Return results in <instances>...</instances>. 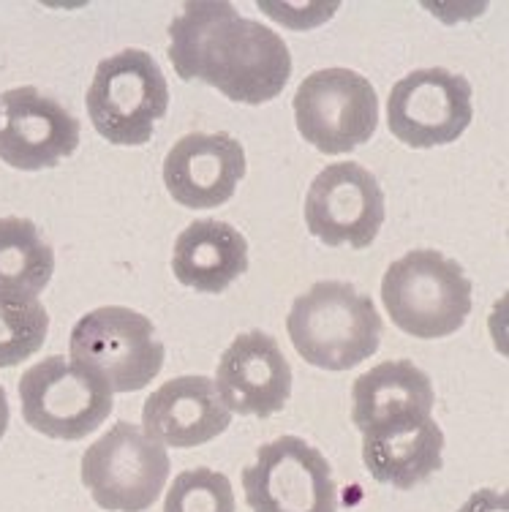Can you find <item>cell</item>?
I'll list each match as a JSON object with an SVG mask.
<instances>
[{
	"label": "cell",
	"instance_id": "6da1fadb",
	"mask_svg": "<svg viewBox=\"0 0 509 512\" xmlns=\"http://www.w3.org/2000/svg\"><path fill=\"white\" fill-rule=\"evenodd\" d=\"M169 60L177 77L202 79L237 104H267L284 93L292 55L284 39L232 3H186L169 25Z\"/></svg>",
	"mask_w": 509,
	"mask_h": 512
},
{
	"label": "cell",
	"instance_id": "7a4b0ae2",
	"mask_svg": "<svg viewBox=\"0 0 509 512\" xmlns=\"http://www.w3.org/2000/svg\"><path fill=\"white\" fill-rule=\"evenodd\" d=\"M286 330L297 355L324 371H349L379 352L382 316L346 281H319L292 303Z\"/></svg>",
	"mask_w": 509,
	"mask_h": 512
},
{
	"label": "cell",
	"instance_id": "3957f363",
	"mask_svg": "<svg viewBox=\"0 0 509 512\" xmlns=\"http://www.w3.org/2000/svg\"><path fill=\"white\" fill-rule=\"evenodd\" d=\"M382 303L403 333L425 341L447 338L471 314V281L455 259L417 248L387 267Z\"/></svg>",
	"mask_w": 509,
	"mask_h": 512
},
{
	"label": "cell",
	"instance_id": "277c9868",
	"mask_svg": "<svg viewBox=\"0 0 509 512\" xmlns=\"http://www.w3.org/2000/svg\"><path fill=\"white\" fill-rule=\"evenodd\" d=\"M90 123L112 145L137 148L169 109V85L158 60L145 50H123L98 63L88 88Z\"/></svg>",
	"mask_w": 509,
	"mask_h": 512
},
{
	"label": "cell",
	"instance_id": "5b68a950",
	"mask_svg": "<svg viewBox=\"0 0 509 512\" xmlns=\"http://www.w3.org/2000/svg\"><path fill=\"white\" fill-rule=\"evenodd\" d=\"M20 406L33 431L49 439L77 442L104 425L115 401L112 387L98 371L52 355L22 374Z\"/></svg>",
	"mask_w": 509,
	"mask_h": 512
},
{
	"label": "cell",
	"instance_id": "8992f818",
	"mask_svg": "<svg viewBox=\"0 0 509 512\" xmlns=\"http://www.w3.org/2000/svg\"><path fill=\"white\" fill-rule=\"evenodd\" d=\"M167 450L139 425L120 420L82 455V483L109 512L150 510L169 480Z\"/></svg>",
	"mask_w": 509,
	"mask_h": 512
},
{
	"label": "cell",
	"instance_id": "52a82bcc",
	"mask_svg": "<svg viewBox=\"0 0 509 512\" xmlns=\"http://www.w3.org/2000/svg\"><path fill=\"white\" fill-rule=\"evenodd\" d=\"M71 360L104 376L112 393H137L164 368V344L153 322L126 306H104L79 319L71 330Z\"/></svg>",
	"mask_w": 509,
	"mask_h": 512
},
{
	"label": "cell",
	"instance_id": "ba28073f",
	"mask_svg": "<svg viewBox=\"0 0 509 512\" xmlns=\"http://www.w3.org/2000/svg\"><path fill=\"white\" fill-rule=\"evenodd\" d=\"M294 120L305 142L319 153L343 156L371 142L379 126V99L363 74L319 69L294 93Z\"/></svg>",
	"mask_w": 509,
	"mask_h": 512
},
{
	"label": "cell",
	"instance_id": "9c48e42d",
	"mask_svg": "<svg viewBox=\"0 0 509 512\" xmlns=\"http://www.w3.org/2000/svg\"><path fill=\"white\" fill-rule=\"evenodd\" d=\"M245 502L251 512H338L333 469L300 436H281L259 447L243 469Z\"/></svg>",
	"mask_w": 509,
	"mask_h": 512
},
{
	"label": "cell",
	"instance_id": "30bf717a",
	"mask_svg": "<svg viewBox=\"0 0 509 512\" xmlns=\"http://www.w3.org/2000/svg\"><path fill=\"white\" fill-rule=\"evenodd\" d=\"M471 85L447 69H417L395 82L387 99L392 137L425 150L450 145L471 126Z\"/></svg>",
	"mask_w": 509,
	"mask_h": 512
},
{
	"label": "cell",
	"instance_id": "8fae6325",
	"mask_svg": "<svg viewBox=\"0 0 509 512\" xmlns=\"http://www.w3.org/2000/svg\"><path fill=\"white\" fill-rule=\"evenodd\" d=\"M384 224V191L371 172L354 161L330 164L305 197V227L324 246L363 251Z\"/></svg>",
	"mask_w": 509,
	"mask_h": 512
},
{
	"label": "cell",
	"instance_id": "7c38bea8",
	"mask_svg": "<svg viewBox=\"0 0 509 512\" xmlns=\"http://www.w3.org/2000/svg\"><path fill=\"white\" fill-rule=\"evenodd\" d=\"M0 107V158L9 167L22 172L55 167L79 148V120L39 88L6 90Z\"/></svg>",
	"mask_w": 509,
	"mask_h": 512
},
{
	"label": "cell",
	"instance_id": "4fadbf2b",
	"mask_svg": "<svg viewBox=\"0 0 509 512\" xmlns=\"http://www.w3.org/2000/svg\"><path fill=\"white\" fill-rule=\"evenodd\" d=\"M213 382L229 412L270 417L292 398V365L273 335L251 330L226 346Z\"/></svg>",
	"mask_w": 509,
	"mask_h": 512
},
{
	"label": "cell",
	"instance_id": "5bb4252c",
	"mask_svg": "<svg viewBox=\"0 0 509 512\" xmlns=\"http://www.w3.org/2000/svg\"><path fill=\"white\" fill-rule=\"evenodd\" d=\"M245 175V150L232 134H186L164 158L169 197L191 210H213L235 197Z\"/></svg>",
	"mask_w": 509,
	"mask_h": 512
},
{
	"label": "cell",
	"instance_id": "9a60e30c",
	"mask_svg": "<svg viewBox=\"0 0 509 512\" xmlns=\"http://www.w3.org/2000/svg\"><path fill=\"white\" fill-rule=\"evenodd\" d=\"M142 425V431L156 442L191 450L224 434L232 425V412L210 376H177L147 398Z\"/></svg>",
	"mask_w": 509,
	"mask_h": 512
},
{
	"label": "cell",
	"instance_id": "2e32d148",
	"mask_svg": "<svg viewBox=\"0 0 509 512\" xmlns=\"http://www.w3.org/2000/svg\"><path fill=\"white\" fill-rule=\"evenodd\" d=\"M431 376L412 360L373 365L352 384V420L360 434L420 423L433 417Z\"/></svg>",
	"mask_w": 509,
	"mask_h": 512
},
{
	"label": "cell",
	"instance_id": "e0dca14e",
	"mask_svg": "<svg viewBox=\"0 0 509 512\" xmlns=\"http://www.w3.org/2000/svg\"><path fill=\"white\" fill-rule=\"evenodd\" d=\"M248 270V243L226 221L205 218L188 224L175 240L172 273L202 295H221Z\"/></svg>",
	"mask_w": 509,
	"mask_h": 512
},
{
	"label": "cell",
	"instance_id": "ac0fdd59",
	"mask_svg": "<svg viewBox=\"0 0 509 512\" xmlns=\"http://www.w3.org/2000/svg\"><path fill=\"white\" fill-rule=\"evenodd\" d=\"M444 434L428 417L420 423L363 434V461L376 483L409 491L425 483L444 463Z\"/></svg>",
	"mask_w": 509,
	"mask_h": 512
},
{
	"label": "cell",
	"instance_id": "d6986e66",
	"mask_svg": "<svg viewBox=\"0 0 509 512\" xmlns=\"http://www.w3.org/2000/svg\"><path fill=\"white\" fill-rule=\"evenodd\" d=\"M55 273V254L30 218H0V292L41 295Z\"/></svg>",
	"mask_w": 509,
	"mask_h": 512
},
{
	"label": "cell",
	"instance_id": "ffe728a7",
	"mask_svg": "<svg viewBox=\"0 0 509 512\" xmlns=\"http://www.w3.org/2000/svg\"><path fill=\"white\" fill-rule=\"evenodd\" d=\"M47 333L49 316L39 297L0 292V368H14L36 355Z\"/></svg>",
	"mask_w": 509,
	"mask_h": 512
},
{
	"label": "cell",
	"instance_id": "44dd1931",
	"mask_svg": "<svg viewBox=\"0 0 509 512\" xmlns=\"http://www.w3.org/2000/svg\"><path fill=\"white\" fill-rule=\"evenodd\" d=\"M235 491L229 477L216 469H191L177 474L167 491L164 512H235Z\"/></svg>",
	"mask_w": 509,
	"mask_h": 512
},
{
	"label": "cell",
	"instance_id": "7402d4cb",
	"mask_svg": "<svg viewBox=\"0 0 509 512\" xmlns=\"http://www.w3.org/2000/svg\"><path fill=\"white\" fill-rule=\"evenodd\" d=\"M458 512H509V499L507 493L485 488V491L474 493Z\"/></svg>",
	"mask_w": 509,
	"mask_h": 512
},
{
	"label": "cell",
	"instance_id": "603a6c76",
	"mask_svg": "<svg viewBox=\"0 0 509 512\" xmlns=\"http://www.w3.org/2000/svg\"><path fill=\"white\" fill-rule=\"evenodd\" d=\"M9 395H6V387L0 384V439L6 434V428H9Z\"/></svg>",
	"mask_w": 509,
	"mask_h": 512
}]
</instances>
